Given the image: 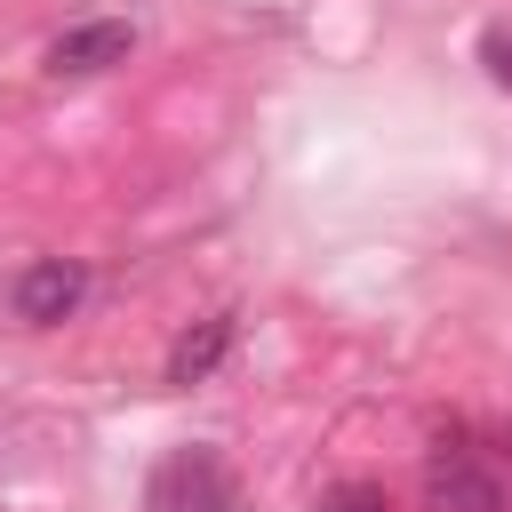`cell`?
<instances>
[{"mask_svg": "<svg viewBox=\"0 0 512 512\" xmlns=\"http://www.w3.org/2000/svg\"><path fill=\"white\" fill-rule=\"evenodd\" d=\"M80 296H88V272L64 264V256H40V264H24V272L8 280V312H16L24 328H56L64 312H80Z\"/></svg>", "mask_w": 512, "mask_h": 512, "instance_id": "obj_1", "label": "cell"}, {"mask_svg": "<svg viewBox=\"0 0 512 512\" xmlns=\"http://www.w3.org/2000/svg\"><path fill=\"white\" fill-rule=\"evenodd\" d=\"M152 512H232V480H224V464H216L208 448L168 456L160 480H152Z\"/></svg>", "mask_w": 512, "mask_h": 512, "instance_id": "obj_2", "label": "cell"}, {"mask_svg": "<svg viewBox=\"0 0 512 512\" xmlns=\"http://www.w3.org/2000/svg\"><path fill=\"white\" fill-rule=\"evenodd\" d=\"M424 496H432V512H504V480L488 464H472V456H432Z\"/></svg>", "mask_w": 512, "mask_h": 512, "instance_id": "obj_3", "label": "cell"}, {"mask_svg": "<svg viewBox=\"0 0 512 512\" xmlns=\"http://www.w3.org/2000/svg\"><path fill=\"white\" fill-rule=\"evenodd\" d=\"M128 48H136V32L112 24V16H96V24H72V32L48 48V72H104V64H120Z\"/></svg>", "mask_w": 512, "mask_h": 512, "instance_id": "obj_4", "label": "cell"}, {"mask_svg": "<svg viewBox=\"0 0 512 512\" xmlns=\"http://www.w3.org/2000/svg\"><path fill=\"white\" fill-rule=\"evenodd\" d=\"M224 352H232V320L216 312V320H200V328H184V336H176V352H168V384H200Z\"/></svg>", "mask_w": 512, "mask_h": 512, "instance_id": "obj_5", "label": "cell"}, {"mask_svg": "<svg viewBox=\"0 0 512 512\" xmlns=\"http://www.w3.org/2000/svg\"><path fill=\"white\" fill-rule=\"evenodd\" d=\"M320 512H384V488L344 480V488H328V496H320Z\"/></svg>", "mask_w": 512, "mask_h": 512, "instance_id": "obj_6", "label": "cell"}, {"mask_svg": "<svg viewBox=\"0 0 512 512\" xmlns=\"http://www.w3.org/2000/svg\"><path fill=\"white\" fill-rule=\"evenodd\" d=\"M480 48H488V72H496V80H504V88H512V40H504V32H488V40H480Z\"/></svg>", "mask_w": 512, "mask_h": 512, "instance_id": "obj_7", "label": "cell"}]
</instances>
